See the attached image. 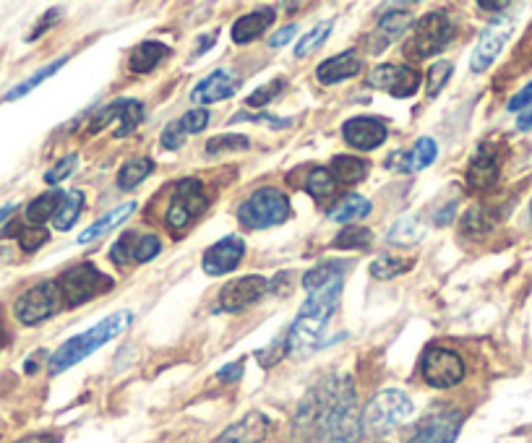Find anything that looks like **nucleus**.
I'll return each mask as SVG.
<instances>
[{
  "label": "nucleus",
  "instance_id": "obj_52",
  "mask_svg": "<svg viewBox=\"0 0 532 443\" xmlns=\"http://www.w3.org/2000/svg\"><path fill=\"white\" fill-rule=\"evenodd\" d=\"M240 376H243V363H230V365H225L220 373H217V378L225 381V384H233V381H238Z\"/></svg>",
  "mask_w": 532,
  "mask_h": 443
},
{
  "label": "nucleus",
  "instance_id": "obj_1",
  "mask_svg": "<svg viewBox=\"0 0 532 443\" xmlns=\"http://www.w3.org/2000/svg\"><path fill=\"white\" fill-rule=\"evenodd\" d=\"M342 298V277L332 279L321 285L319 290L308 292L306 303L300 308L298 318H295L293 329L287 331V344L290 350H311L313 344L319 342L321 334H324L329 318L334 316L337 305Z\"/></svg>",
  "mask_w": 532,
  "mask_h": 443
},
{
  "label": "nucleus",
  "instance_id": "obj_46",
  "mask_svg": "<svg viewBox=\"0 0 532 443\" xmlns=\"http://www.w3.org/2000/svg\"><path fill=\"white\" fill-rule=\"evenodd\" d=\"M180 126L186 133H201L209 126V110L207 107H196V110H188L183 118H180Z\"/></svg>",
  "mask_w": 532,
  "mask_h": 443
},
{
  "label": "nucleus",
  "instance_id": "obj_11",
  "mask_svg": "<svg viewBox=\"0 0 532 443\" xmlns=\"http://www.w3.org/2000/svg\"><path fill=\"white\" fill-rule=\"evenodd\" d=\"M368 84L373 89L392 94L397 100H407L420 89V73L413 66H397V63H384V66L373 68L368 76Z\"/></svg>",
  "mask_w": 532,
  "mask_h": 443
},
{
  "label": "nucleus",
  "instance_id": "obj_15",
  "mask_svg": "<svg viewBox=\"0 0 532 443\" xmlns=\"http://www.w3.org/2000/svg\"><path fill=\"white\" fill-rule=\"evenodd\" d=\"M459 428H462V415L459 412H436V415L420 423L415 436L407 443H454L459 436Z\"/></svg>",
  "mask_w": 532,
  "mask_h": 443
},
{
  "label": "nucleus",
  "instance_id": "obj_21",
  "mask_svg": "<svg viewBox=\"0 0 532 443\" xmlns=\"http://www.w3.org/2000/svg\"><path fill=\"white\" fill-rule=\"evenodd\" d=\"M415 27L413 21V14L407 11V8H394V11H389V14H384L379 19V27H376V32H373V37H376V50H381V47H386L389 42H394L397 37H402L405 32H410V29Z\"/></svg>",
  "mask_w": 532,
  "mask_h": 443
},
{
  "label": "nucleus",
  "instance_id": "obj_42",
  "mask_svg": "<svg viewBox=\"0 0 532 443\" xmlns=\"http://www.w3.org/2000/svg\"><path fill=\"white\" fill-rule=\"evenodd\" d=\"M76 165H79V154H68V157L58 159V165L45 172V183L47 186H58L60 180H66L76 170Z\"/></svg>",
  "mask_w": 532,
  "mask_h": 443
},
{
  "label": "nucleus",
  "instance_id": "obj_7",
  "mask_svg": "<svg viewBox=\"0 0 532 443\" xmlns=\"http://www.w3.org/2000/svg\"><path fill=\"white\" fill-rule=\"evenodd\" d=\"M207 206V193H204V186H201L199 180H180L178 186H175L173 199H170V206H167L165 214V222L167 227H170V232L180 235L201 212H207Z\"/></svg>",
  "mask_w": 532,
  "mask_h": 443
},
{
  "label": "nucleus",
  "instance_id": "obj_17",
  "mask_svg": "<svg viewBox=\"0 0 532 443\" xmlns=\"http://www.w3.org/2000/svg\"><path fill=\"white\" fill-rule=\"evenodd\" d=\"M235 92H238V76L233 71L217 68V71L209 73L207 79H201L193 86L191 100L196 105H212V102L230 100Z\"/></svg>",
  "mask_w": 532,
  "mask_h": 443
},
{
  "label": "nucleus",
  "instance_id": "obj_26",
  "mask_svg": "<svg viewBox=\"0 0 532 443\" xmlns=\"http://www.w3.org/2000/svg\"><path fill=\"white\" fill-rule=\"evenodd\" d=\"M133 212H136V204H133V201H128V204L118 206V209H113V212L105 214V217H102L100 222H94L92 227H87V230L81 232L79 245H87V243H92V240L105 238L107 232H113L115 227H120V222H126V219L131 217Z\"/></svg>",
  "mask_w": 532,
  "mask_h": 443
},
{
  "label": "nucleus",
  "instance_id": "obj_14",
  "mask_svg": "<svg viewBox=\"0 0 532 443\" xmlns=\"http://www.w3.org/2000/svg\"><path fill=\"white\" fill-rule=\"evenodd\" d=\"M342 136L358 152H373V149H379L384 144L386 136H389V128H386L384 120L371 118V115H358V118H350L342 126Z\"/></svg>",
  "mask_w": 532,
  "mask_h": 443
},
{
  "label": "nucleus",
  "instance_id": "obj_8",
  "mask_svg": "<svg viewBox=\"0 0 532 443\" xmlns=\"http://www.w3.org/2000/svg\"><path fill=\"white\" fill-rule=\"evenodd\" d=\"M60 305H63V298H60L58 282H40L16 298L14 316L21 326H37L53 318L60 311Z\"/></svg>",
  "mask_w": 532,
  "mask_h": 443
},
{
  "label": "nucleus",
  "instance_id": "obj_38",
  "mask_svg": "<svg viewBox=\"0 0 532 443\" xmlns=\"http://www.w3.org/2000/svg\"><path fill=\"white\" fill-rule=\"evenodd\" d=\"M332 34V21H321V24H316V27L311 29V32L303 37V40L298 42V47H295V55L298 58H303V55L313 53L316 47L321 45V42H326V37Z\"/></svg>",
  "mask_w": 532,
  "mask_h": 443
},
{
  "label": "nucleus",
  "instance_id": "obj_27",
  "mask_svg": "<svg viewBox=\"0 0 532 443\" xmlns=\"http://www.w3.org/2000/svg\"><path fill=\"white\" fill-rule=\"evenodd\" d=\"M154 172V162L147 157H136L128 159L126 165L120 167L118 172V188L120 191H133V188H139L144 180L149 178Z\"/></svg>",
  "mask_w": 532,
  "mask_h": 443
},
{
  "label": "nucleus",
  "instance_id": "obj_20",
  "mask_svg": "<svg viewBox=\"0 0 532 443\" xmlns=\"http://www.w3.org/2000/svg\"><path fill=\"white\" fill-rule=\"evenodd\" d=\"M277 14H274V8H261V11H251V14L240 16L238 21L233 24L230 34H233L235 45H248L256 37L266 32V29L272 27Z\"/></svg>",
  "mask_w": 532,
  "mask_h": 443
},
{
  "label": "nucleus",
  "instance_id": "obj_53",
  "mask_svg": "<svg viewBox=\"0 0 532 443\" xmlns=\"http://www.w3.org/2000/svg\"><path fill=\"white\" fill-rule=\"evenodd\" d=\"M55 19H58V11H47V16H45V19H42L40 24H37V27L32 29V34H29L27 40H37V37H42V32H45V29L50 27V24H53Z\"/></svg>",
  "mask_w": 532,
  "mask_h": 443
},
{
  "label": "nucleus",
  "instance_id": "obj_59",
  "mask_svg": "<svg viewBox=\"0 0 532 443\" xmlns=\"http://www.w3.org/2000/svg\"><path fill=\"white\" fill-rule=\"evenodd\" d=\"M376 443H386V441H376Z\"/></svg>",
  "mask_w": 532,
  "mask_h": 443
},
{
  "label": "nucleus",
  "instance_id": "obj_16",
  "mask_svg": "<svg viewBox=\"0 0 532 443\" xmlns=\"http://www.w3.org/2000/svg\"><path fill=\"white\" fill-rule=\"evenodd\" d=\"M499 180V154L491 144H480L467 165V186L473 191H491Z\"/></svg>",
  "mask_w": 532,
  "mask_h": 443
},
{
  "label": "nucleus",
  "instance_id": "obj_31",
  "mask_svg": "<svg viewBox=\"0 0 532 443\" xmlns=\"http://www.w3.org/2000/svg\"><path fill=\"white\" fill-rule=\"evenodd\" d=\"M373 243V232L368 227L360 225H347L345 230L334 238V248L340 251H366Z\"/></svg>",
  "mask_w": 532,
  "mask_h": 443
},
{
  "label": "nucleus",
  "instance_id": "obj_29",
  "mask_svg": "<svg viewBox=\"0 0 532 443\" xmlns=\"http://www.w3.org/2000/svg\"><path fill=\"white\" fill-rule=\"evenodd\" d=\"M66 63H68V55H63V58H58V60H53V63H47V66H42L40 71H34L32 76H29V79H24L21 84H16L14 89H8L6 102H14V100H21V97H27V94L32 92V89H37V86H40L42 81H47L50 76H53V73H58L60 68L66 66Z\"/></svg>",
  "mask_w": 532,
  "mask_h": 443
},
{
  "label": "nucleus",
  "instance_id": "obj_2",
  "mask_svg": "<svg viewBox=\"0 0 532 443\" xmlns=\"http://www.w3.org/2000/svg\"><path fill=\"white\" fill-rule=\"evenodd\" d=\"M131 321H133L131 311H118L113 313V316L102 318L100 324H94L92 329H87L84 334H76V337H71L68 342L60 344L58 350L50 355V365H47V368H50L53 376L68 371V368H74L76 363L87 360L89 355H94V352L100 350L102 344L113 342L115 337H120V334L131 326Z\"/></svg>",
  "mask_w": 532,
  "mask_h": 443
},
{
  "label": "nucleus",
  "instance_id": "obj_9",
  "mask_svg": "<svg viewBox=\"0 0 532 443\" xmlns=\"http://www.w3.org/2000/svg\"><path fill=\"white\" fill-rule=\"evenodd\" d=\"M420 373L433 389H452L465 381V360L446 347H428L420 360Z\"/></svg>",
  "mask_w": 532,
  "mask_h": 443
},
{
  "label": "nucleus",
  "instance_id": "obj_48",
  "mask_svg": "<svg viewBox=\"0 0 532 443\" xmlns=\"http://www.w3.org/2000/svg\"><path fill=\"white\" fill-rule=\"evenodd\" d=\"M160 144H162V149H167V152H175V149H180V146L186 144V131H183V126H180V120L170 123V126L162 131Z\"/></svg>",
  "mask_w": 532,
  "mask_h": 443
},
{
  "label": "nucleus",
  "instance_id": "obj_4",
  "mask_svg": "<svg viewBox=\"0 0 532 443\" xmlns=\"http://www.w3.org/2000/svg\"><path fill=\"white\" fill-rule=\"evenodd\" d=\"M454 40V24L446 11H431L423 19L415 21L413 34L405 45V55L413 60H426L446 50Z\"/></svg>",
  "mask_w": 532,
  "mask_h": 443
},
{
  "label": "nucleus",
  "instance_id": "obj_33",
  "mask_svg": "<svg viewBox=\"0 0 532 443\" xmlns=\"http://www.w3.org/2000/svg\"><path fill=\"white\" fill-rule=\"evenodd\" d=\"M410 269H413V261H410V258L379 256L371 264V277L373 279H381V282H386V279L399 277V274L410 272Z\"/></svg>",
  "mask_w": 532,
  "mask_h": 443
},
{
  "label": "nucleus",
  "instance_id": "obj_55",
  "mask_svg": "<svg viewBox=\"0 0 532 443\" xmlns=\"http://www.w3.org/2000/svg\"><path fill=\"white\" fill-rule=\"evenodd\" d=\"M517 128L519 131H530L532 128V105L522 110V115L517 118Z\"/></svg>",
  "mask_w": 532,
  "mask_h": 443
},
{
  "label": "nucleus",
  "instance_id": "obj_36",
  "mask_svg": "<svg viewBox=\"0 0 532 443\" xmlns=\"http://www.w3.org/2000/svg\"><path fill=\"white\" fill-rule=\"evenodd\" d=\"M493 225H496V214H493L488 206H473V209L465 214V219H462V230L475 232V235H483V232L491 230Z\"/></svg>",
  "mask_w": 532,
  "mask_h": 443
},
{
  "label": "nucleus",
  "instance_id": "obj_30",
  "mask_svg": "<svg viewBox=\"0 0 532 443\" xmlns=\"http://www.w3.org/2000/svg\"><path fill=\"white\" fill-rule=\"evenodd\" d=\"M81 209H84V193L79 191V188H74V191H68L66 196H63V204H60L58 214L53 217V225L58 232H68L71 227L79 222L81 217Z\"/></svg>",
  "mask_w": 532,
  "mask_h": 443
},
{
  "label": "nucleus",
  "instance_id": "obj_47",
  "mask_svg": "<svg viewBox=\"0 0 532 443\" xmlns=\"http://www.w3.org/2000/svg\"><path fill=\"white\" fill-rule=\"evenodd\" d=\"M120 110H123V100L110 102V105H107V107H102L100 113H97V115H94V118H92V123H89V133L102 131V128H105L107 123H113V120H118Z\"/></svg>",
  "mask_w": 532,
  "mask_h": 443
},
{
  "label": "nucleus",
  "instance_id": "obj_12",
  "mask_svg": "<svg viewBox=\"0 0 532 443\" xmlns=\"http://www.w3.org/2000/svg\"><path fill=\"white\" fill-rule=\"evenodd\" d=\"M269 290V282L259 274H251V277H240L233 279V282H227L225 287L220 290V311L225 313H240L251 308L253 303H259L261 298Z\"/></svg>",
  "mask_w": 532,
  "mask_h": 443
},
{
  "label": "nucleus",
  "instance_id": "obj_41",
  "mask_svg": "<svg viewBox=\"0 0 532 443\" xmlns=\"http://www.w3.org/2000/svg\"><path fill=\"white\" fill-rule=\"evenodd\" d=\"M454 73V66L449 60H439V63H433L431 71H428V97H436V94L449 84V76Z\"/></svg>",
  "mask_w": 532,
  "mask_h": 443
},
{
  "label": "nucleus",
  "instance_id": "obj_43",
  "mask_svg": "<svg viewBox=\"0 0 532 443\" xmlns=\"http://www.w3.org/2000/svg\"><path fill=\"white\" fill-rule=\"evenodd\" d=\"M251 141L246 136H217L207 144L209 154H220V152H240V149H248Z\"/></svg>",
  "mask_w": 532,
  "mask_h": 443
},
{
  "label": "nucleus",
  "instance_id": "obj_34",
  "mask_svg": "<svg viewBox=\"0 0 532 443\" xmlns=\"http://www.w3.org/2000/svg\"><path fill=\"white\" fill-rule=\"evenodd\" d=\"M306 191L311 193L313 199H326V196H332L337 191V180L329 172V167H313L306 180Z\"/></svg>",
  "mask_w": 532,
  "mask_h": 443
},
{
  "label": "nucleus",
  "instance_id": "obj_13",
  "mask_svg": "<svg viewBox=\"0 0 532 443\" xmlns=\"http://www.w3.org/2000/svg\"><path fill=\"white\" fill-rule=\"evenodd\" d=\"M243 256H246V243H243L238 235H230V238H222L220 243H214L212 248L204 251L201 269H204L209 277H225V274L238 269Z\"/></svg>",
  "mask_w": 532,
  "mask_h": 443
},
{
  "label": "nucleus",
  "instance_id": "obj_19",
  "mask_svg": "<svg viewBox=\"0 0 532 443\" xmlns=\"http://www.w3.org/2000/svg\"><path fill=\"white\" fill-rule=\"evenodd\" d=\"M360 71H363V60H360L358 55L340 53L334 55V58L324 60V63H319V68H316V79H319V84L324 86H334L340 84V81L353 79V76H358Z\"/></svg>",
  "mask_w": 532,
  "mask_h": 443
},
{
  "label": "nucleus",
  "instance_id": "obj_45",
  "mask_svg": "<svg viewBox=\"0 0 532 443\" xmlns=\"http://www.w3.org/2000/svg\"><path fill=\"white\" fill-rule=\"evenodd\" d=\"M282 89H285V79L269 81V84L261 86V89H256V92H253L251 97H248V105H251V107H264L266 102H272L274 97H277V94L282 92Z\"/></svg>",
  "mask_w": 532,
  "mask_h": 443
},
{
  "label": "nucleus",
  "instance_id": "obj_32",
  "mask_svg": "<svg viewBox=\"0 0 532 443\" xmlns=\"http://www.w3.org/2000/svg\"><path fill=\"white\" fill-rule=\"evenodd\" d=\"M345 272H347L345 261H326V264H319L316 269H311V272L306 274V279H303V287H306V292L319 290V287L326 285V282L345 277Z\"/></svg>",
  "mask_w": 532,
  "mask_h": 443
},
{
  "label": "nucleus",
  "instance_id": "obj_56",
  "mask_svg": "<svg viewBox=\"0 0 532 443\" xmlns=\"http://www.w3.org/2000/svg\"><path fill=\"white\" fill-rule=\"evenodd\" d=\"M16 209H19V204H8V206H3V209H0V222H3V219L11 217V214H14Z\"/></svg>",
  "mask_w": 532,
  "mask_h": 443
},
{
  "label": "nucleus",
  "instance_id": "obj_49",
  "mask_svg": "<svg viewBox=\"0 0 532 443\" xmlns=\"http://www.w3.org/2000/svg\"><path fill=\"white\" fill-rule=\"evenodd\" d=\"M386 170L413 172V152H394L392 157H389V162H386Z\"/></svg>",
  "mask_w": 532,
  "mask_h": 443
},
{
  "label": "nucleus",
  "instance_id": "obj_40",
  "mask_svg": "<svg viewBox=\"0 0 532 443\" xmlns=\"http://www.w3.org/2000/svg\"><path fill=\"white\" fill-rule=\"evenodd\" d=\"M160 251V238H154V235H139L136 245H133V261H136V264H147V261L160 256Z\"/></svg>",
  "mask_w": 532,
  "mask_h": 443
},
{
  "label": "nucleus",
  "instance_id": "obj_35",
  "mask_svg": "<svg viewBox=\"0 0 532 443\" xmlns=\"http://www.w3.org/2000/svg\"><path fill=\"white\" fill-rule=\"evenodd\" d=\"M141 118H144V105L136 100H123V110L118 115V128H115V139H126L128 133L136 131Z\"/></svg>",
  "mask_w": 532,
  "mask_h": 443
},
{
  "label": "nucleus",
  "instance_id": "obj_28",
  "mask_svg": "<svg viewBox=\"0 0 532 443\" xmlns=\"http://www.w3.org/2000/svg\"><path fill=\"white\" fill-rule=\"evenodd\" d=\"M6 238H16L21 245V251L24 253H34V251H40L42 245L50 240V235H47L45 227H32V225H16V219L11 222V225L6 227V232H3Z\"/></svg>",
  "mask_w": 532,
  "mask_h": 443
},
{
  "label": "nucleus",
  "instance_id": "obj_58",
  "mask_svg": "<svg viewBox=\"0 0 532 443\" xmlns=\"http://www.w3.org/2000/svg\"><path fill=\"white\" fill-rule=\"evenodd\" d=\"M530 219H532V201H530Z\"/></svg>",
  "mask_w": 532,
  "mask_h": 443
},
{
  "label": "nucleus",
  "instance_id": "obj_24",
  "mask_svg": "<svg viewBox=\"0 0 532 443\" xmlns=\"http://www.w3.org/2000/svg\"><path fill=\"white\" fill-rule=\"evenodd\" d=\"M167 55H170V47L162 45V42H154V40L141 42V45L131 53L128 66H131L133 73H141V76H144V73H152L154 68L160 66Z\"/></svg>",
  "mask_w": 532,
  "mask_h": 443
},
{
  "label": "nucleus",
  "instance_id": "obj_57",
  "mask_svg": "<svg viewBox=\"0 0 532 443\" xmlns=\"http://www.w3.org/2000/svg\"><path fill=\"white\" fill-rule=\"evenodd\" d=\"M478 6L483 8V11H504L506 3H478Z\"/></svg>",
  "mask_w": 532,
  "mask_h": 443
},
{
  "label": "nucleus",
  "instance_id": "obj_5",
  "mask_svg": "<svg viewBox=\"0 0 532 443\" xmlns=\"http://www.w3.org/2000/svg\"><path fill=\"white\" fill-rule=\"evenodd\" d=\"M290 217V199L277 188H259L253 191L238 209V219L251 230H266L287 222Z\"/></svg>",
  "mask_w": 532,
  "mask_h": 443
},
{
  "label": "nucleus",
  "instance_id": "obj_25",
  "mask_svg": "<svg viewBox=\"0 0 532 443\" xmlns=\"http://www.w3.org/2000/svg\"><path fill=\"white\" fill-rule=\"evenodd\" d=\"M63 191H47L42 196H37L34 201H29L27 209H24V217H27V225L42 227L47 219H53L58 214L60 204H63Z\"/></svg>",
  "mask_w": 532,
  "mask_h": 443
},
{
  "label": "nucleus",
  "instance_id": "obj_51",
  "mask_svg": "<svg viewBox=\"0 0 532 443\" xmlns=\"http://www.w3.org/2000/svg\"><path fill=\"white\" fill-rule=\"evenodd\" d=\"M295 34H298V24H290V27L280 29V32L274 34L272 40H269V45H272V47H285L287 42L295 40Z\"/></svg>",
  "mask_w": 532,
  "mask_h": 443
},
{
  "label": "nucleus",
  "instance_id": "obj_39",
  "mask_svg": "<svg viewBox=\"0 0 532 443\" xmlns=\"http://www.w3.org/2000/svg\"><path fill=\"white\" fill-rule=\"evenodd\" d=\"M436 157H439V144H436L431 136H423V139H418V144H415V149H413V167L415 170H423V167L433 165V162H436Z\"/></svg>",
  "mask_w": 532,
  "mask_h": 443
},
{
  "label": "nucleus",
  "instance_id": "obj_50",
  "mask_svg": "<svg viewBox=\"0 0 532 443\" xmlns=\"http://www.w3.org/2000/svg\"><path fill=\"white\" fill-rule=\"evenodd\" d=\"M532 105V81L527 86H522L517 94H514L512 100H509V110L517 113V110H525V107Z\"/></svg>",
  "mask_w": 532,
  "mask_h": 443
},
{
  "label": "nucleus",
  "instance_id": "obj_23",
  "mask_svg": "<svg viewBox=\"0 0 532 443\" xmlns=\"http://www.w3.org/2000/svg\"><path fill=\"white\" fill-rule=\"evenodd\" d=\"M329 172H332L334 180H337V186H340V183L342 186H355L360 180H366L368 162L366 159L353 157V154H337V157L332 159Z\"/></svg>",
  "mask_w": 532,
  "mask_h": 443
},
{
  "label": "nucleus",
  "instance_id": "obj_3",
  "mask_svg": "<svg viewBox=\"0 0 532 443\" xmlns=\"http://www.w3.org/2000/svg\"><path fill=\"white\" fill-rule=\"evenodd\" d=\"M413 415L415 404L407 397V391L381 389L379 394H373L366 410L360 412V433L371 438L386 436L399 425H405L407 420H413Z\"/></svg>",
  "mask_w": 532,
  "mask_h": 443
},
{
  "label": "nucleus",
  "instance_id": "obj_37",
  "mask_svg": "<svg viewBox=\"0 0 532 443\" xmlns=\"http://www.w3.org/2000/svg\"><path fill=\"white\" fill-rule=\"evenodd\" d=\"M420 235H423V230H420L418 219H415V217H402L397 222V225H394V230L389 232V243H394V245H413L415 240L420 238Z\"/></svg>",
  "mask_w": 532,
  "mask_h": 443
},
{
  "label": "nucleus",
  "instance_id": "obj_22",
  "mask_svg": "<svg viewBox=\"0 0 532 443\" xmlns=\"http://www.w3.org/2000/svg\"><path fill=\"white\" fill-rule=\"evenodd\" d=\"M371 201L363 199V196H358V193H350V196H345V199H340L337 204L329 209V214L326 217L332 219V222H340V225H353V222H358V219H366L368 214H371Z\"/></svg>",
  "mask_w": 532,
  "mask_h": 443
},
{
  "label": "nucleus",
  "instance_id": "obj_10",
  "mask_svg": "<svg viewBox=\"0 0 532 443\" xmlns=\"http://www.w3.org/2000/svg\"><path fill=\"white\" fill-rule=\"evenodd\" d=\"M512 32H514L512 16H499V19H493L491 24L483 29L478 45H475L473 58H470V71L486 73L488 68L496 63V58H499L501 50L506 47V42H509Z\"/></svg>",
  "mask_w": 532,
  "mask_h": 443
},
{
  "label": "nucleus",
  "instance_id": "obj_54",
  "mask_svg": "<svg viewBox=\"0 0 532 443\" xmlns=\"http://www.w3.org/2000/svg\"><path fill=\"white\" fill-rule=\"evenodd\" d=\"M16 443H60V436H55V433H34V436L21 438Z\"/></svg>",
  "mask_w": 532,
  "mask_h": 443
},
{
  "label": "nucleus",
  "instance_id": "obj_18",
  "mask_svg": "<svg viewBox=\"0 0 532 443\" xmlns=\"http://www.w3.org/2000/svg\"><path fill=\"white\" fill-rule=\"evenodd\" d=\"M269 430H272V420L264 412L253 410L230 425L214 443H261L269 436Z\"/></svg>",
  "mask_w": 532,
  "mask_h": 443
},
{
  "label": "nucleus",
  "instance_id": "obj_44",
  "mask_svg": "<svg viewBox=\"0 0 532 443\" xmlns=\"http://www.w3.org/2000/svg\"><path fill=\"white\" fill-rule=\"evenodd\" d=\"M136 238H139V232H126L118 243L113 245V251H110V258H113L115 264H131L133 261V245H136Z\"/></svg>",
  "mask_w": 532,
  "mask_h": 443
},
{
  "label": "nucleus",
  "instance_id": "obj_6",
  "mask_svg": "<svg viewBox=\"0 0 532 443\" xmlns=\"http://www.w3.org/2000/svg\"><path fill=\"white\" fill-rule=\"evenodd\" d=\"M58 290L60 298H63V305L68 308H79V305L89 303L102 292L113 290V279L107 277L105 272H100L97 266L84 261V264L68 269L63 277L58 279Z\"/></svg>",
  "mask_w": 532,
  "mask_h": 443
}]
</instances>
